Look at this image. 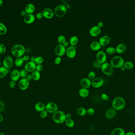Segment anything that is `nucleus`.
<instances>
[{"mask_svg": "<svg viewBox=\"0 0 135 135\" xmlns=\"http://www.w3.org/2000/svg\"><path fill=\"white\" fill-rule=\"evenodd\" d=\"M125 132L123 128L117 127L113 130L111 135H125Z\"/></svg>", "mask_w": 135, "mask_h": 135, "instance_id": "22", "label": "nucleus"}, {"mask_svg": "<svg viewBox=\"0 0 135 135\" xmlns=\"http://www.w3.org/2000/svg\"><path fill=\"white\" fill-rule=\"evenodd\" d=\"M35 9V5L32 3H29L26 5L25 8V11L27 14H32Z\"/></svg>", "mask_w": 135, "mask_h": 135, "instance_id": "23", "label": "nucleus"}, {"mask_svg": "<svg viewBox=\"0 0 135 135\" xmlns=\"http://www.w3.org/2000/svg\"><path fill=\"white\" fill-rule=\"evenodd\" d=\"M23 59L24 61H27L29 59L30 57L29 55H26L23 57Z\"/></svg>", "mask_w": 135, "mask_h": 135, "instance_id": "51", "label": "nucleus"}, {"mask_svg": "<svg viewBox=\"0 0 135 135\" xmlns=\"http://www.w3.org/2000/svg\"><path fill=\"white\" fill-rule=\"evenodd\" d=\"M36 70L37 71H41V70L43 69V65L41 64H39L37 65L36 66Z\"/></svg>", "mask_w": 135, "mask_h": 135, "instance_id": "48", "label": "nucleus"}, {"mask_svg": "<svg viewBox=\"0 0 135 135\" xmlns=\"http://www.w3.org/2000/svg\"><path fill=\"white\" fill-rule=\"evenodd\" d=\"M66 119H70L72 117V115L70 113H67L66 114Z\"/></svg>", "mask_w": 135, "mask_h": 135, "instance_id": "55", "label": "nucleus"}, {"mask_svg": "<svg viewBox=\"0 0 135 135\" xmlns=\"http://www.w3.org/2000/svg\"><path fill=\"white\" fill-rule=\"evenodd\" d=\"M55 52L57 55L60 57L65 54L66 52V49L65 46L63 45H58L55 47Z\"/></svg>", "mask_w": 135, "mask_h": 135, "instance_id": "8", "label": "nucleus"}, {"mask_svg": "<svg viewBox=\"0 0 135 135\" xmlns=\"http://www.w3.org/2000/svg\"><path fill=\"white\" fill-rule=\"evenodd\" d=\"M101 29L97 26L92 27L90 30V33L93 37H96L100 35L101 33Z\"/></svg>", "mask_w": 135, "mask_h": 135, "instance_id": "19", "label": "nucleus"}, {"mask_svg": "<svg viewBox=\"0 0 135 135\" xmlns=\"http://www.w3.org/2000/svg\"><path fill=\"white\" fill-rule=\"evenodd\" d=\"M124 66L125 67L126 69H132L134 67V65L132 62L131 61H127L124 63Z\"/></svg>", "mask_w": 135, "mask_h": 135, "instance_id": "35", "label": "nucleus"}, {"mask_svg": "<svg viewBox=\"0 0 135 135\" xmlns=\"http://www.w3.org/2000/svg\"><path fill=\"white\" fill-rule=\"evenodd\" d=\"M101 98L102 100L104 101H108L109 99V97L108 95L105 94H103L101 95Z\"/></svg>", "mask_w": 135, "mask_h": 135, "instance_id": "46", "label": "nucleus"}, {"mask_svg": "<svg viewBox=\"0 0 135 135\" xmlns=\"http://www.w3.org/2000/svg\"><path fill=\"white\" fill-rule=\"evenodd\" d=\"M36 66V64L35 62L30 61L26 63L25 69L28 72H33L35 70Z\"/></svg>", "mask_w": 135, "mask_h": 135, "instance_id": "15", "label": "nucleus"}, {"mask_svg": "<svg viewBox=\"0 0 135 135\" xmlns=\"http://www.w3.org/2000/svg\"><path fill=\"white\" fill-rule=\"evenodd\" d=\"M96 59L97 61L101 64H103L105 63L106 61V55L104 52L100 51L97 54Z\"/></svg>", "mask_w": 135, "mask_h": 135, "instance_id": "10", "label": "nucleus"}, {"mask_svg": "<svg viewBox=\"0 0 135 135\" xmlns=\"http://www.w3.org/2000/svg\"><path fill=\"white\" fill-rule=\"evenodd\" d=\"M89 94V90L87 88H82L79 91V94L82 98H86Z\"/></svg>", "mask_w": 135, "mask_h": 135, "instance_id": "26", "label": "nucleus"}, {"mask_svg": "<svg viewBox=\"0 0 135 135\" xmlns=\"http://www.w3.org/2000/svg\"><path fill=\"white\" fill-rule=\"evenodd\" d=\"M41 13L43 17L47 19H50L54 16V13L52 10L49 8H45L43 9Z\"/></svg>", "mask_w": 135, "mask_h": 135, "instance_id": "14", "label": "nucleus"}, {"mask_svg": "<svg viewBox=\"0 0 135 135\" xmlns=\"http://www.w3.org/2000/svg\"><path fill=\"white\" fill-rule=\"evenodd\" d=\"M106 51L108 54L112 55L115 53L116 52V48L113 47H109L107 48Z\"/></svg>", "mask_w": 135, "mask_h": 135, "instance_id": "37", "label": "nucleus"}, {"mask_svg": "<svg viewBox=\"0 0 135 135\" xmlns=\"http://www.w3.org/2000/svg\"><path fill=\"white\" fill-rule=\"evenodd\" d=\"M77 112L79 115L84 116L87 114V110L84 108L80 107L77 109Z\"/></svg>", "mask_w": 135, "mask_h": 135, "instance_id": "31", "label": "nucleus"}, {"mask_svg": "<svg viewBox=\"0 0 135 135\" xmlns=\"http://www.w3.org/2000/svg\"><path fill=\"white\" fill-rule=\"evenodd\" d=\"M35 58L36 57H35V56H32L31 57V59H30L31 61H32V62H35Z\"/></svg>", "mask_w": 135, "mask_h": 135, "instance_id": "57", "label": "nucleus"}, {"mask_svg": "<svg viewBox=\"0 0 135 135\" xmlns=\"http://www.w3.org/2000/svg\"><path fill=\"white\" fill-rule=\"evenodd\" d=\"M16 85V82L13 81H10V83H9V86H10V88H14Z\"/></svg>", "mask_w": 135, "mask_h": 135, "instance_id": "49", "label": "nucleus"}, {"mask_svg": "<svg viewBox=\"0 0 135 135\" xmlns=\"http://www.w3.org/2000/svg\"><path fill=\"white\" fill-rule=\"evenodd\" d=\"M58 42L60 45H63L66 42V38L64 36L60 35L58 37Z\"/></svg>", "mask_w": 135, "mask_h": 135, "instance_id": "36", "label": "nucleus"}, {"mask_svg": "<svg viewBox=\"0 0 135 135\" xmlns=\"http://www.w3.org/2000/svg\"><path fill=\"white\" fill-rule=\"evenodd\" d=\"M6 51V47L5 45L3 44H0V54H4L5 53Z\"/></svg>", "mask_w": 135, "mask_h": 135, "instance_id": "40", "label": "nucleus"}, {"mask_svg": "<svg viewBox=\"0 0 135 135\" xmlns=\"http://www.w3.org/2000/svg\"><path fill=\"white\" fill-rule=\"evenodd\" d=\"M91 48L93 50L97 51L100 49L101 48V45L98 42L93 41L91 44Z\"/></svg>", "mask_w": 135, "mask_h": 135, "instance_id": "27", "label": "nucleus"}, {"mask_svg": "<svg viewBox=\"0 0 135 135\" xmlns=\"http://www.w3.org/2000/svg\"><path fill=\"white\" fill-rule=\"evenodd\" d=\"M35 108L37 111L41 112L43 110H45V105L43 103L38 102L36 104Z\"/></svg>", "mask_w": 135, "mask_h": 135, "instance_id": "24", "label": "nucleus"}, {"mask_svg": "<svg viewBox=\"0 0 135 135\" xmlns=\"http://www.w3.org/2000/svg\"><path fill=\"white\" fill-rule=\"evenodd\" d=\"M93 66H94V67L96 68H101V66H102V64L99 63L97 61H95V62H93Z\"/></svg>", "mask_w": 135, "mask_h": 135, "instance_id": "45", "label": "nucleus"}, {"mask_svg": "<svg viewBox=\"0 0 135 135\" xmlns=\"http://www.w3.org/2000/svg\"><path fill=\"white\" fill-rule=\"evenodd\" d=\"M101 69L105 74L108 76L112 75L114 73V69L111 64L108 63H104L102 64Z\"/></svg>", "mask_w": 135, "mask_h": 135, "instance_id": "5", "label": "nucleus"}, {"mask_svg": "<svg viewBox=\"0 0 135 135\" xmlns=\"http://www.w3.org/2000/svg\"><path fill=\"white\" fill-rule=\"evenodd\" d=\"M29 85V81L26 78H23L20 80L19 86L20 89L22 90H27Z\"/></svg>", "mask_w": 135, "mask_h": 135, "instance_id": "11", "label": "nucleus"}, {"mask_svg": "<svg viewBox=\"0 0 135 135\" xmlns=\"http://www.w3.org/2000/svg\"><path fill=\"white\" fill-rule=\"evenodd\" d=\"M111 38L108 36H103L101 37L99 39V43H100L101 46L107 45L110 42Z\"/></svg>", "mask_w": 135, "mask_h": 135, "instance_id": "18", "label": "nucleus"}, {"mask_svg": "<svg viewBox=\"0 0 135 135\" xmlns=\"http://www.w3.org/2000/svg\"><path fill=\"white\" fill-rule=\"evenodd\" d=\"M27 13L26 12L25 10H23V11L21 12V13H20V15L21 16H25L26 15H27Z\"/></svg>", "mask_w": 135, "mask_h": 135, "instance_id": "52", "label": "nucleus"}, {"mask_svg": "<svg viewBox=\"0 0 135 135\" xmlns=\"http://www.w3.org/2000/svg\"><path fill=\"white\" fill-rule=\"evenodd\" d=\"M26 79H27L29 81H30L32 79H33L32 78V76L31 75H28L26 77Z\"/></svg>", "mask_w": 135, "mask_h": 135, "instance_id": "54", "label": "nucleus"}, {"mask_svg": "<svg viewBox=\"0 0 135 135\" xmlns=\"http://www.w3.org/2000/svg\"><path fill=\"white\" fill-rule=\"evenodd\" d=\"M103 25H104V23H103V22H99V23L98 24L97 26L100 28L102 27L103 26Z\"/></svg>", "mask_w": 135, "mask_h": 135, "instance_id": "53", "label": "nucleus"}, {"mask_svg": "<svg viewBox=\"0 0 135 135\" xmlns=\"http://www.w3.org/2000/svg\"><path fill=\"white\" fill-rule=\"evenodd\" d=\"M3 120V116L2 114H0V122H2Z\"/></svg>", "mask_w": 135, "mask_h": 135, "instance_id": "59", "label": "nucleus"}, {"mask_svg": "<svg viewBox=\"0 0 135 135\" xmlns=\"http://www.w3.org/2000/svg\"><path fill=\"white\" fill-rule=\"evenodd\" d=\"M78 41L79 40H78V37L76 36H74L70 38V43L72 46H74L77 44Z\"/></svg>", "mask_w": 135, "mask_h": 135, "instance_id": "30", "label": "nucleus"}, {"mask_svg": "<svg viewBox=\"0 0 135 135\" xmlns=\"http://www.w3.org/2000/svg\"><path fill=\"white\" fill-rule=\"evenodd\" d=\"M25 52V47L20 44H16L12 48L11 52L14 56L16 57H20L24 54Z\"/></svg>", "mask_w": 135, "mask_h": 135, "instance_id": "2", "label": "nucleus"}, {"mask_svg": "<svg viewBox=\"0 0 135 135\" xmlns=\"http://www.w3.org/2000/svg\"><path fill=\"white\" fill-rule=\"evenodd\" d=\"M66 54L67 56L69 58H74L76 55V49L74 46H70L66 50Z\"/></svg>", "mask_w": 135, "mask_h": 135, "instance_id": "13", "label": "nucleus"}, {"mask_svg": "<svg viewBox=\"0 0 135 135\" xmlns=\"http://www.w3.org/2000/svg\"><path fill=\"white\" fill-rule=\"evenodd\" d=\"M7 28L4 24L0 22V35H4L7 32Z\"/></svg>", "mask_w": 135, "mask_h": 135, "instance_id": "34", "label": "nucleus"}, {"mask_svg": "<svg viewBox=\"0 0 135 135\" xmlns=\"http://www.w3.org/2000/svg\"><path fill=\"white\" fill-rule=\"evenodd\" d=\"M24 61L23 59V57H17L15 60V65L17 67H19L20 66L23 65Z\"/></svg>", "mask_w": 135, "mask_h": 135, "instance_id": "32", "label": "nucleus"}, {"mask_svg": "<svg viewBox=\"0 0 135 135\" xmlns=\"http://www.w3.org/2000/svg\"><path fill=\"white\" fill-rule=\"evenodd\" d=\"M61 61V58L60 57L58 56L55 58V63L56 65H58L60 63Z\"/></svg>", "mask_w": 135, "mask_h": 135, "instance_id": "47", "label": "nucleus"}, {"mask_svg": "<svg viewBox=\"0 0 135 135\" xmlns=\"http://www.w3.org/2000/svg\"><path fill=\"white\" fill-rule=\"evenodd\" d=\"M0 65H1V62L0 61Z\"/></svg>", "mask_w": 135, "mask_h": 135, "instance_id": "63", "label": "nucleus"}, {"mask_svg": "<svg viewBox=\"0 0 135 135\" xmlns=\"http://www.w3.org/2000/svg\"><path fill=\"white\" fill-rule=\"evenodd\" d=\"M80 84L82 88L87 89L91 85V81L89 79L83 78L80 81Z\"/></svg>", "mask_w": 135, "mask_h": 135, "instance_id": "16", "label": "nucleus"}, {"mask_svg": "<svg viewBox=\"0 0 135 135\" xmlns=\"http://www.w3.org/2000/svg\"><path fill=\"white\" fill-rule=\"evenodd\" d=\"M120 68L121 70L122 71H125V67H124V65H123V66L121 67Z\"/></svg>", "mask_w": 135, "mask_h": 135, "instance_id": "60", "label": "nucleus"}, {"mask_svg": "<svg viewBox=\"0 0 135 135\" xmlns=\"http://www.w3.org/2000/svg\"><path fill=\"white\" fill-rule=\"evenodd\" d=\"M5 109V105L3 102L0 100V112L4 111Z\"/></svg>", "mask_w": 135, "mask_h": 135, "instance_id": "44", "label": "nucleus"}, {"mask_svg": "<svg viewBox=\"0 0 135 135\" xmlns=\"http://www.w3.org/2000/svg\"><path fill=\"white\" fill-rule=\"evenodd\" d=\"M43 61V59L41 56H38L36 57L35 63L36 64H41Z\"/></svg>", "mask_w": 135, "mask_h": 135, "instance_id": "38", "label": "nucleus"}, {"mask_svg": "<svg viewBox=\"0 0 135 135\" xmlns=\"http://www.w3.org/2000/svg\"><path fill=\"white\" fill-rule=\"evenodd\" d=\"M35 20V15L32 14H27V15L24 17V21L25 23L27 24H31L34 22Z\"/></svg>", "mask_w": 135, "mask_h": 135, "instance_id": "17", "label": "nucleus"}, {"mask_svg": "<svg viewBox=\"0 0 135 135\" xmlns=\"http://www.w3.org/2000/svg\"><path fill=\"white\" fill-rule=\"evenodd\" d=\"M125 135H135V133L132 132H126Z\"/></svg>", "mask_w": 135, "mask_h": 135, "instance_id": "56", "label": "nucleus"}, {"mask_svg": "<svg viewBox=\"0 0 135 135\" xmlns=\"http://www.w3.org/2000/svg\"><path fill=\"white\" fill-rule=\"evenodd\" d=\"M96 76L95 73L94 71H91L88 74V79L90 80H93L95 79V77Z\"/></svg>", "mask_w": 135, "mask_h": 135, "instance_id": "42", "label": "nucleus"}, {"mask_svg": "<svg viewBox=\"0 0 135 135\" xmlns=\"http://www.w3.org/2000/svg\"><path fill=\"white\" fill-rule=\"evenodd\" d=\"M126 48V46L124 44H120L116 48V52L117 53H122L125 51Z\"/></svg>", "mask_w": 135, "mask_h": 135, "instance_id": "25", "label": "nucleus"}, {"mask_svg": "<svg viewBox=\"0 0 135 135\" xmlns=\"http://www.w3.org/2000/svg\"><path fill=\"white\" fill-rule=\"evenodd\" d=\"M116 110L114 108H109V109L107 110L105 113V117L107 119H112L114 118L115 116H116Z\"/></svg>", "mask_w": 135, "mask_h": 135, "instance_id": "20", "label": "nucleus"}, {"mask_svg": "<svg viewBox=\"0 0 135 135\" xmlns=\"http://www.w3.org/2000/svg\"><path fill=\"white\" fill-rule=\"evenodd\" d=\"M4 67L8 69L12 67L13 64V58L10 56H7L4 59L3 61Z\"/></svg>", "mask_w": 135, "mask_h": 135, "instance_id": "12", "label": "nucleus"}, {"mask_svg": "<svg viewBox=\"0 0 135 135\" xmlns=\"http://www.w3.org/2000/svg\"><path fill=\"white\" fill-rule=\"evenodd\" d=\"M8 73V70L7 68L4 66L0 67V78H4Z\"/></svg>", "mask_w": 135, "mask_h": 135, "instance_id": "28", "label": "nucleus"}, {"mask_svg": "<svg viewBox=\"0 0 135 135\" xmlns=\"http://www.w3.org/2000/svg\"><path fill=\"white\" fill-rule=\"evenodd\" d=\"M124 60L120 56H116L112 59L111 61V64L113 67L120 68L124 65Z\"/></svg>", "mask_w": 135, "mask_h": 135, "instance_id": "4", "label": "nucleus"}, {"mask_svg": "<svg viewBox=\"0 0 135 135\" xmlns=\"http://www.w3.org/2000/svg\"><path fill=\"white\" fill-rule=\"evenodd\" d=\"M0 135H5L4 134L2 133H0Z\"/></svg>", "mask_w": 135, "mask_h": 135, "instance_id": "62", "label": "nucleus"}, {"mask_svg": "<svg viewBox=\"0 0 135 135\" xmlns=\"http://www.w3.org/2000/svg\"><path fill=\"white\" fill-rule=\"evenodd\" d=\"M47 114H48V112L46 110H43L42 111L40 112L39 115L40 116L41 118H44L46 117L47 116Z\"/></svg>", "mask_w": 135, "mask_h": 135, "instance_id": "41", "label": "nucleus"}, {"mask_svg": "<svg viewBox=\"0 0 135 135\" xmlns=\"http://www.w3.org/2000/svg\"></svg>", "mask_w": 135, "mask_h": 135, "instance_id": "64", "label": "nucleus"}, {"mask_svg": "<svg viewBox=\"0 0 135 135\" xmlns=\"http://www.w3.org/2000/svg\"><path fill=\"white\" fill-rule=\"evenodd\" d=\"M67 11L66 7L63 5H59L55 7L54 10L55 15L58 17H63L66 14Z\"/></svg>", "mask_w": 135, "mask_h": 135, "instance_id": "6", "label": "nucleus"}, {"mask_svg": "<svg viewBox=\"0 0 135 135\" xmlns=\"http://www.w3.org/2000/svg\"><path fill=\"white\" fill-rule=\"evenodd\" d=\"M104 81L101 78L96 77L91 81V85L95 88H98L101 87L104 84Z\"/></svg>", "mask_w": 135, "mask_h": 135, "instance_id": "9", "label": "nucleus"}, {"mask_svg": "<svg viewBox=\"0 0 135 135\" xmlns=\"http://www.w3.org/2000/svg\"><path fill=\"white\" fill-rule=\"evenodd\" d=\"M65 124L67 127L69 128H72L74 126L75 122L74 121L70 118V119H66L65 122Z\"/></svg>", "mask_w": 135, "mask_h": 135, "instance_id": "33", "label": "nucleus"}, {"mask_svg": "<svg viewBox=\"0 0 135 135\" xmlns=\"http://www.w3.org/2000/svg\"><path fill=\"white\" fill-rule=\"evenodd\" d=\"M95 110L93 108H90L87 110V113L90 115H92L95 113Z\"/></svg>", "mask_w": 135, "mask_h": 135, "instance_id": "43", "label": "nucleus"}, {"mask_svg": "<svg viewBox=\"0 0 135 135\" xmlns=\"http://www.w3.org/2000/svg\"><path fill=\"white\" fill-rule=\"evenodd\" d=\"M125 106V101L121 97H116L115 98L112 102L113 108L116 110H120L124 108Z\"/></svg>", "mask_w": 135, "mask_h": 135, "instance_id": "1", "label": "nucleus"}, {"mask_svg": "<svg viewBox=\"0 0 135 135\" xmlns=\"http://www.w3.org/2000/svg\"><path fill=\"white\" fill-rule=\"evenodd\" d=\"M20 77V72L17 69H14L12 70L10 74V77L12 81H17L19 80Z\"/></svg>", "mask_w": 135, "mask_h": 135, "instance_id": "21", "label": "nucleus"}, {"mask_svg": "<svg viewBox=\"0 0 135 135\" xmlns=\"http://www.w3.org/2000/svg\"><path fill=\"white\" fill-rule=\"evenodd\" d=\"M32 76L33 79L35 80V81H39L41 77V75L39 71H37V70H35L33 71V73L32 74Z\"/></svg>", "mask_w": 135, "mask_h": 135, "instance_id": "29", "label": "nucleus"}, {"mask_svg": "<svg viewBox=\"0 0 135 135\" xmlns=\"http://www.w3.org/2000/svg\"><path fill=\"white\" fill-rule=\"evenodd\" d=\"M43 17V16L41 12H39V13H37L36 15V17L38 19H41Z\"/></svg>", "mask_w": 135, "mask_h": 135, "instance_id": "50", "label": "nucleus"}, {"mask_svg": "<svg viewBox=\"0 0 135 135\" xmlns=\"http://www.w3.org/2000/svg\"><path fill=\"white\" fill-rule=\"evenodd\" d=\"M2 4H3V1L2 0H0V7L2 6Z\"/></svg>", "mask_w": 135, "mask_h": 135, "instance_id": "61", "label": "nucleus"}, {"mask_svg": "<svg viewBox=\"0 0 135 135\" xmlns=\"http://www.w3.org/2000/svg\"><path fill=\"white\" fill-rule=\"evenodd\" d=\"M69 43H68V42L66 41L65 42V43H64V44H63V45L64 46H65V47H67V46H68L69 45Z\"/></svg>", "mask_w": 135, "mask_h": 135, "instance_id": "58", "label": "nucleus"}, {"mask_svg": "<svg viewBox=\"0 0 135 135\" xmlns=\"http://www.w3.org/2000/svg\"><path fill=\"white\" fill-rule=\"evenodd\" d=\"M58 107L56 103L53 102L47 103L45 106V110L49 113H54L57 111Z\"/></svg>", "mask_w": 135, "mask_h": 135, "instance_id": "7", "label": "nucleus"}, {"mask_svg": "<svg viewBox=\"0 0 135 135\" xmlns=\"http://www.w3.org/2000/svg\"><path fill=\"white\" fill-rule=\"evenodd\" d=\"M20 72V77L23 78H26L27 77L28 75V71H27L25 69H22Z\"/></svg>", "mask_w": 135, "mask_h": 135, "instance_id": "39", "label": "nucleus"}, {"mask_svg": "<svg viewBox=\"0 0 135 135\" xmlns=\"http://www.w3.org/2000/svg\"><path fill=\"white\" fill-rule=\"evenodd\" d=\"M53 121L58 124H61L65 122L66 120V114L60 110H57L53 115Z\"/></svg>", "mask_w": 135, "mask_h": 135, "instance_id": "3", "label": "nucleus"}]
</instances>
